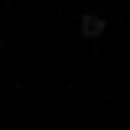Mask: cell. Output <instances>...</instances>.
<instances>
[{
    "label": "cell",
    "mask_w": 130,
    "mask_h": 130,
    "mask_svg": "<svg viewBox=\"0 0 130 130\" xmlns=\"http://www.w3.org/2000/svg\"><path fill=\"white\" fill-rule=\"evenodd\" d=\"M78 31H83V37H89V42H99L104 31H109V21H104L99 10H83V16H78Z\"/></svg>",
    "instance_id": "obj_1"
}]
</instances>
